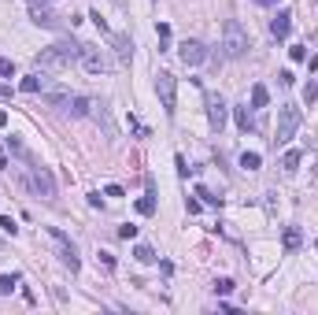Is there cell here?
<instances>
[{
	"instance_id": "cell-1",
	"label": "cell",
	"mask_w": 318,
	"mask_h": 315,
	"mask_svg": "<svg viewBox=\"0 0 318 315\" xmlns=\"http://www.w3.org/2000/svg\"><path fill=\"white\" fill-rule=\"evenodd\" d=\"M78 52H82L78 41H56V45H48V49L37 52L34 63L41 67V71H67V67L78 59Z\"/></svg>"
},
{
	"instance_id": "cell-2",
	"label": "cell",
	"mask_w": 318,
	"mask_h": 315,
	"mask_svg": "<svg viewBox=\"0 0 318 315\" xmlns=\"http://www.w3.org/2000/svg\"><path fill=\"white\" fill-rule=\"evenodd\" d=\"M300 123H303L300 108H296V104H281V108H277V130H274V141H277V145H289V141L296 137V130H300Z\"/></svg>"
},
{
	"instance_id": "cell-3",
	"label": "cell",
	"mask_w": 318,
	"mask_h": 315,
	"mask_svg": "<svg viewBox=\"0 0 318 315\" xmlns=\"http://www.w3.org/2000/svg\"><path fill=\"white\" fill-rule=\"evenodd\" d=\"M222 49H226L229 59H241L244 52H248V33H244V26L237 23V19H226V23H222Z\"/></svg>"
},
{
	"instance_id": "cell-4",
	"label": "cell",
	"mask_w": 318,
	"mask_h": 315,
	"mask_svg": "<svg viewBox=\"0 0 318 315\" xmlns=\"http://www.w3.org/2000/svg\"><path fill=\"white\" fill-rule=\"evenodd\" d=\"M156 97H159V104H163V111H167V115H174L178 82H174V75H170V71H159V75H156Z\"/></svg>"
},
{
	"instance_id": "cell-5",
	"label": "cell",
	"mask_w": 318,
	"mask_h": 315,
	"mask_svg": "<svg viewBox=\"0 0 318 315\" xmlns=\"http://www.w3.org/2000/svg\"><path fill=\"white\" fill-rule=\"evenodd\" d=\"M30 185H34V193H37V197L56 200V178H52V171H48V167L30 163Z\"/></svg>"
},
{
	"instance_id": "cell-6",
	"label": "cell",
	"mask_w": 318,
	"mask_h": 315,
	"mask_svg": "<svg viewBox=\"0 0 318 315\" xmlns=\"http://www.w3.org/2000/svg\"><path fill=\"white\" fill-rule=\"evenodd\" d=\"M78 59H82V67L85 71H89V75H108L111 71V63H108V56H104L100 49H96V45H82V52H78Z\"/></svg>"
},
{
	"instance_id": "cell-7",
	"label": "cell",
	"mask_w": 318,
	"mask_h": 315,
	"mask_svg": "<svg viewBox=\"0 0 318 315\" xmlns=\"http://www.w3.org/2000/svg\"><path fill=\"white\" fill-rule=\"evenodd\" d=\"M48 237L59 245V260H63V263H67L70 271H78V249H74V245L67 241V234L59 230V226H48Z\"/></svg>"
},
{
	"instance_id": "cell-8",
	"label": "cell",
	"mask_w": 318,
	"mask_h": 315,
	"mask_svg": "<svg viewBox=\"0 0 318 315\" xmlns=\"http://www.w3.org/2000/svg\"><path fill=\"white\" fill-rule=\"evenodd\" d=\"M178 52H182V63L185 67H200L204 59H207V49H204L200 41H182V45H178Z\"/></svg>"
},
{
	"instance_id": "cell-9",
	"label": "cell",
	"mask_w": 318,
	"mask_h": 315,
	"mask_svg": "<svg viewBox=\"0 0 318 315\" xmlns=\"http://www.w3.org/2000/svg\"><path fill=\"white\" fill-rule=\"evenodd\" d=\"M207 119H211V130L222 133V126H226V104L218 97H207Z\"/></svg>"
},
{
	"instance_id": "cell-10",
	"label": "cell",
	"mask_w": 318,
	"mask_h": 315,
	"mask_svg": "<svg viewBox=\"0 0 318 315\" xmlns=\"http://www.w3.org/2000/svg\"><path fill=\"white\" fill-rule=\"evenodd\" d=\"M289 30H293V11L281 8V11L274 15V23H270V33H274L277 41H285V37H289Z\"/></svg>"
},
{
	"instance_id": "cell-11",
	"label": "cell",
	"mask_w": 318,
	"mask_h": 315,
	"mask_svg": "<svg viewBox=\"0 0 318 315\" xmlns=\"http://www.w3.org/2000/svg\"><path fill=\"white\" fill-rule=\"evenodd\" d=\"M108 37H111V45H115L118 59H122V63H130V56H134V41H130L126 33H108Z\"/></svg>"
},
{
	"instance_id": "cell-12",
	"label": "cell",
	"mask_w": 318,
	"mask_h": 315,
	"mask_svg": "<svg viewBox=\"0 0 318 315\" xmlns=\"http://www.w3.org/2000/svg\"><path fill=\"white\" fill-rule=\"evenodd\" d=\"M34 19L37 26H45V30H63V23H59V15H52V11H45V8H34Z\"/></svg>"
},
{
	"instance_id": "cell-13",
	"label": "cell",
	"mask_w": 318,
	"mask_h": 315,
	"mask_svg": "<svg viewBox=\"0 0 318 315\" xmlns=\"http://www.w3.org/2000/svg\"><path fill=\"white\" fill-rule=\"evenodd\" d=\"M19 89H23V93H45V89H48V78H45V75H26L23 82H19Z\"/></svg>"
},
{
	"instance_id": "cell-14",
	"label": "cell",
	"mask_w": 318,
	"mask_h": 315,
	"mask_svg": "<svg viewBox=\"0 0 318 315\" xmlns=\"http://www.w3.org/2000/svg\"><path fill=\"white\" fill-rule=\"evenodd\" d=\"M300 230H296V226H285V234H281V245H285V252H296L300 249Z\"/></svg>"
},
{
	"instance_id": "cell-15",
	"label": "cell",
	"mask_w": 318,
	"mask_h": 315,
	"mask_svg": "<svg viewBox=\"0 0 318 315\" xmlns=\"http://www.w3.org/2000/svg\"><path fill=\"white\" fill-rule=\"evenodd\" d=\"M233 115H237V126H241L244 133H251V130H255V119H251V108H233Z\"/></svg>"
},
{
	"instance_id": "cell-16",
	"label": "cell",
	"mask_w": 318,
	"mask_h": 315,
	"mask_svg": "<svg viewBox=\"0 0 318 315\" xmlns=\"http://www.w3.org/2000/svg\"><path fill=\"white\" fill-rule=\"evenodd\" d=\"M300 159H303V152H285V156H281V171H289V174H293L296 171V167H300Z\"/></svg>"
},
{
	"instance_id": "cell-17",
	"label": "cell",
	"mask_w": 318,
	"mask_h": 315,
	"mask_svg": "<svg viewBox=\"0 0 318 315\" xmlns=\"http://www.w3.org/2000/svg\"><path fill=\"white\" fill-rule=\"evenodd\" d=\"M134 256H137V263H156V249H152V245H137L134 249Z\"/></svg>"
},
{
	"instance_id": "cell-18",
	"label": "cell",
	"mask_w": 318,
	"mask_h": 315,
	"mask_svg": "<svg viewBox=\"0 0 318 315\" xmlns=\"http://www.w3.org/2000/svg\"><path fill=\"white\" fill-rule=\"evenodd\" d=\"M267 100H270L267 85H251V108H267Z\"/></svg>"
},
{
	"instance_id": "cell-19",
	"label": "cell",
	"mask_w": 318,
	"mask_h": 315,
	"mask_svg": "<svg viewBox=\"0 0 318 315\" xmlns=\"http://www.w3.org/2000/svg\"><path fill=\"white\" fill-rule=\"evenodd\" d=\"M70 115H89V100H85V97H70Z\"/></svg>"
},
{
	"instance_id": "cell-20",
	"label": "cell",
	"mask_w": 318,
	"mask_h": 315,
	"mask_svg": "<svg viewBox=\"0 0 318 315\" xmlns=\"http://www.w3.org/2000/svg\"><path fill=\"white\" fill-rule=\"evenodd\" d=\"M259 163H263L259 152H244V156H241V167H244V171H259Z\"/></svg>"
},
{
	"instance_id": "cell-21",
	"label": "cell",
	"mask_w": 318,
	"mask_h": 315,
	"mask_svg": "<svg viewBox=\"0 0 318 315\" xmlns=\"http://www.w3.org/2000/svg\"><path fill=\"white\" fill-rule=\"evenodd\" d=\"M137 211H141V215H156V197H152V193L141 197V200H137Z\"/></svg>"
},
{
	"instance_id": "cell-22",
	"label": "cell",
	"mask_w": 318,
	"mask_h": 315,
	"mask_svg": "<svg viewBox=\"0 0 318 315\" xmlns=\"http://www.w3.org/2000/svg\"><path fill=\"white\" fill-rule=\"evenodd\" d=\"M15 286H19V274H0V293H4V297H8Z\"/></svg>"
},
{
	"instance_id": "cell-23",
	"label": "cell",
	"mask_w": 318,
	"mask_h": 315,
	"mask_svg": "<svg viewBox=\"0 0 318 315\" xmlns=\"http://www.w3.org/2000/svg\"><path fill=\"white\" fill-rule=\"evenodd\" d=\"M215 293H218V297L233 293V278H215Z\"/></svg>"
},
{
	"instance_id": "cell-24",
	"label": "cell",
	"mask_w": 318,
	"mask_h": 315,
	"mask_svg": "<svg viewBox=\"0 0 318 315\" xmlns=\"http://www.w3.org/2000/svg\"><path fill=\"white\" fill-rule=\"evenodd\" d=\"M0 230L15 237V234H19V226H15V219H11V215H0Z\"/></svg>"
},
{
	"instance_id": "cell-25",
	"label": "cell",
	"mask_w": 318,
	"mask_h": 315,
	"mask_svg": "<svg viewBox=\"0 0 318 315\" xmlns=\"http://www.w3.org/2000/svg\"><path fill=\"white\" fill-rule=\"evenodd\" d=\"M0 78H15V63L0 56Z\"/></svg>"
},
{
	"instance_id": "cell-26",
	"label": "cell",
	"mask_w": 318,
	"mask_h": 315,
	"mask_svg": "<svg viewBox=\"0 0 318 315\" xmlns=\"http://www.w3.org/2000/svg\"><path fill=\"white\" fill-rule=\"evenodd\" d=\"M315 97H318V85L307 82V85H303V100H307V104H315Z\"/></svg>"
},
{
	"instance_id": "cell-27",
	"label": "cell",
	"mask_w": 318,
	"mask_h": 315,
	"mask_svg": "<svg viewBox=\"0 0 318 315\" xmlns=\"http://www.w3.org/2000/svg\"><path fill=\"white\" fill-rule=\"evenodd\" d=\"M174 163H178V174H182V178H189V174H193V167L185 163V156H174Z\"/></svg>"
},
{
	"instance_id": "cell-28",
	"label": "cell",
	"mask_w": 318,
	"mask_h": 315,
	"mask_svg": "<svg viewBox=\"0 0 318 315\" xmlns=\"http://www.w3.org/2000/svg\"><path fill=\"white\" fill-rule=\"evenodd\" d=\"M118 237H122V241L137 237V226H130V223H126V226H118Z\"/></svg>"
},
{
	"instance_id": "cell-29",
	"label": "cell",
	"mask_w": 318,
	"mask_h": 315,
	"mask_svg": "<svg viewBox=\"0 0 318 315\" xmlns=\"http://www.w3.org/2000/svg\"><path fill=\"white\" fill-rule=\"evenodd\" d=\"M196 197H204V204H215V208H218V204H222V197H211V193H207V189H196Z\"/></svg>"
},
{
	"instance_id": "cell-30",
	"label": "cell",
	"mask_w": 318,
	"mask_h": 315,
	"mask_svg": "<svg viewBox=\"0 0 318 315\" xmlns=\"http://www.w3.org/2000/svg\"><path fill=\"white\" fill-rule=\"evenodd\" d=\"M100 263L108 267V271H115V256H111V252H100Z\"/></svg>"
},
{
	"instance_id": "cell-31",
	"label": "cell",
	"mask_w": 318,
	"mask_h": 315,
	"mask_svg": "<svg viewBox=\"0 0 318 315\" xmlns=\"http://www.w3.org/2000/svg\"><path fill=\"white\" fill-rule=\"evenodd\" d=\"M293 59H296V63H300V59H307V49H303V45H296V49H293Z\"/></svg>"
},
{
	"instance_id": "cell-32",
	"label": "cell",
	"mask_w": 318,
	"mask_h": 315,
	"mask_svg": "<svg viewBox=\"0 0 318 315\" xmlns=\"http://www.w3.org/2000/svg\"><path fill=\"white\" fill-rule=\"evenodd\" d=\"M4 126H8V111H0V130H4Z\"/></svg>"
},
{
	"instance_id": "cell-33",
	"label": "cell",
	"mask_w": 318,
	"mask_h": 315,
	"mask_svg": "<svg viewBox=\"0 0 318 315\" xmlns=\"http://www.w3.org/2000/svg\"><path fill=\"white\" fill-rule=\"evenodd\" d=\"M0 167H8V152L4 149H0Z\"/></svg>"
},
{
	"instance_id": "cell-34",
	"label": "cell",
	"mask_w": 318,
	"mask_h": 315,
	"mask_svg": "<svg viewBox=\"0 0 318 315\" xmlns=\"http://www.w3.org/2000/svg\"><path fill=\"white\" fill-rule=\"evenodd\" d=\"M255 4H277V0H255Z\"/></svg>"
},
{
	"instance_id": "cell-35",
	"label": "cell",
	"mask_w": 318,
	"mask_h": 315,
	"mask_svg": "<svg viewBox=\"0 0 318 315\" xmlns=\"http://www.w3.org/2000/svg\"><path fill=\"white\" fill-rule=\"evenodd\" d=\"M34 4H37V0H34ZM41 4H56V0H41Z\"/></svg>"
},
{
	"instance_id": "cell-36",
	"label": "cell",
	"mask_w": 318,
	"mask_h": 315,
	"mask_svg": "<svg viewBox=\"0 0 318 315\" xmlns=\"http://www.w3.org/2000/svg\"><path fill=\"white\" fill-rule=\"evenodd\" d=\"M0 249H4V241H0Z\"/></svg>"
},
{
	"instance_id": "cell-37",
	"label": "cell",
	"mask_w": 318,
	"mask_h": 315,
	"mask_svg": "<svg viewBox=\"0 0 318 315\" xmlns=\"http://www.w3.org/2000/svg\"><path fill=\"white\" fill-rule=\"evenodd\" d=\"M315 249H318V241H315Z\"/></svg>"
}]
</instances>
